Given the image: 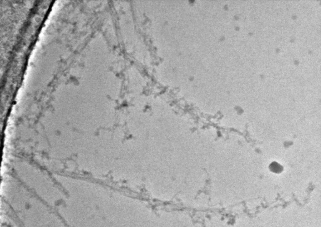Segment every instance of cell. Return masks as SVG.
I'll return each mask as SVG.
<instances>
[{"instance_id": "1", "label": "cell", "mask_w": 321, "mask_h": 227, "mask_svg": "<svg viewBox=\"0 0 321 227\" xmlns=\"http://www.w3.org/2000/svg\"><path fill=\"white\" fill-rule=\"evenodd\" d=\"M270 170L273 173H276V174H279V173H281L284 170L283 167L280 164L278 163L277 162H272L271 164L270 165Z\"/></svg>"}]
</instances>
